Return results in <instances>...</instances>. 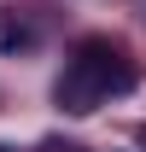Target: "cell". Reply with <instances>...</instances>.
I'll return each instance as SVG.
<instances>
[{
  "instance_id": "obj_2",
  "label": "cell",
  "mask_w": 146,
  "mask_h": 152,
  "mask_svg": "<svg viewBox=\"0 0 146 152\" xmlns=\"http://www.w3.org/2000/svg\"><path fill=\"white\" fill-rule=\"evenodd\" d=\"M23 47H35V23L12 6H0V53H23Z\"/></svg>"
},
{
  "instance_id": "obj_1",
  "label": "cell",
  "mask_w": 146,
  "mask_h": 152,
  "mask_svg": "<svg viewBox=\"0 0 146 152\" xmlns=\"http://www.w3.org/2000/svg\"><path fill=\"white\" fill-rule=\"evenodd\" d=\"M128 88H134V70H128L123 47L105 41V35H88L64 58V70H58V82H53V99H58V111L88 117V111H99L111 94H128Z\"/></svg>"
},
{
  "instance_id": "obj_5",
  "label": "cell",
  "mask_w": 146,
  "mask_h": 152,
  "mask_svg": "<svg viewBox=\"0 0 146 152\" xmlns=\"http://www.w3.org/2000/svg\"><path fill=\"white\" fill-rule=\"evenodd\" d=\"M0 152H12V146H0Z\"/></svg>"
},
{
  "instance_id": "obj_3",
  "label": "cell",
  "mask_w": 146,
  "mask_h": 152,
  "mask_svg": "<svg viewBox=\"0 0 146 152\" xmlns=\"http://www.w3.org/2000/svg\"><path fill=\"white\" fill-rule=\"evenodd\" d=\"M47 152H82V146H70V140H64V146H58V140H53V146H47Z\"/></svg>"
},
{
  "instance_id": "obj_4",
  "label": "cell",
  "mask_w": 146,
  "mask_h": 152,
  "mask_svg": "<svg viewBox=\"0 0 146 152\" xmlns=\"http://www.w3.org/2000/svg\"><path fill=\"white\" fill-rule=\"evenodd\" d=\"M140 146H146V123H140Z\"/></svg>"
}]
</instances>
